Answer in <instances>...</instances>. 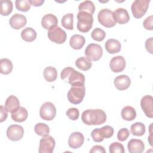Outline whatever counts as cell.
Returning a JSON list of instances; mask_svg holds the SVG:
<instances>
[{
	"label": "cell",
	"instance_id": "21",
	"mask_svg": "<svg viewBox=\"0 0 153 153\" xmlns=\"http://www.w3.org/2000/svg\"><path fill=\"white\" fill-rule=\"evenodd\" d=\"M106 50L110 54H115L120 52L121 48V43L115 39H109L105 42Z\"/></svg>",
	"mask_w": 153,
	"mask_h": 153
},
{
	"label": "cell",
	"instance_id": "3",
	"mask_svg": "<svg viewBox=\"0 0 153 153\" xmlns=\"http://www.w3.org/2000/svg\"><path fill=\"white\" fill-rule=\"evenodd\" d=\"M76 17L78 19L76 25L78 30L83 33L88 32L93 26V15L87 12L79 11Z\"/></svg>",
	"mask_w": 153,
	"mask_h": 153
},
{
	"label": "cell",
	"instance_id": "42",
	"mask_svg": "<svg viewBox=\"0 0 153 153\" xmlns=\"http://www.w3.org/2000/svg\"><path fill=\"white\" fill-rule=\"evenodd\" d=\"M8 111L2 105L0 106V122L2 123L6 120L8 116Z\"/></svg>",
	"mask_w": 153,
	"mask_h": 153
},
{
	"label": "cell",
	"instance_id": "15",
	"mask_svg": "<svg viewBox=\"0 0 153 153\" xmlns=\"http://www.w3.org/2000/svg\"><path fill=\"white\" fill-rule=\"evenodd\" d=\"M26 17L24 15L18 13L12 16L9 20L11 27L16 30L20 29L26 25Z\"/></svg>",
	"mask_w": 153,
	"mask_h": 153
},
{
	"label": "cell",
	"instance_id": "8",
	"mask_svg": "<svg viewBox=\"0 0 153 153\" xmlns=\"http://www.w3.org/2000/svg\"><path fill=\"white\" fill-rule=\"evenodd\" d=\"M48 37L50 41L58 44H63L66 39V33L58 26L48 30Z\"/></svg>",
	"mask_w": 153,
	"mask_h": 153
},
{
	"label": "cell",
	"instance_id": "24",
	"mask_svg": "<svg viewBox=\"0 0 153 153\" xmlns=\"http://www.w3.org/2000/svg\"><path fill=\"white\" fill-rule=\"evenodd\" d=\"M121 117L126 121H132L136 117V112L134 108L130 106H126L121 110Z\"/></svg>",
	"mask_w": 153,
	"mask_h": 153
},
{
	"label": "cell",
	"instance_id": "10",
	"mask_svg": "<svg viewBox=\"0 0 153 153\" xmlns=\"http://www.w3.org/2000/svg\"><path fill=\"white\" fill-rule=\"evenodd\" d=\"M55 144V140L52 136L48 134L42 136L39 140L38 152L39 153H52L54 151Z\"/></svg>",
	"mask_w": 153,
	"mask_h": 153
},
{
	"label": "cell",
	"instance_id": "25",
	"mask_svg": "<svg viewBox=\"0 0 153 153\" xmlns=\"http://www.w3.org/2000/svg\"><path fill=\"white\" fill-rule=\"evenodd\" d=\"M36 32L32 27H27L25 28L21 32V37L22 39L26 42H32L36 38Z\"/></svg>",
	"mask_w": 153,
	"mask_h": 153
},
{
	"label": "cell",
	"instance_id": "43",
	"mask_svg": "<svg viewBox=\"0 0 153 153\" xmlns=\"http://www.w3.org/2000/svg\"><path fill=\"white\" fill-rule=\"evenodd\" d=\"M90 153H106V150L105 148L100 145H95L92 147V148L90 150Z\"/></svg>",
	"mask_w": 153,
	"mask_h": 153
},
{
	"label": "cell",
	"instance_id": "4",
	"mask_svg": "<svg viewBox=\"0 0 153 153\" xmlns=\"http://www.w3.org/2000/svg\"><path fill=\"white\" fill-rule=\"evenodd\" d=\"M85 94V88L84 85L72 86L68 93L67 97L69 102L76 105L83 100Z\"/></svg>",
	"mask_w": 153,
	"mask_h": 153
},
{
	"label": "cell",
	"instance_id": "33",
	"mask_svg": "<svg viewBox=\"0 0 153 153\" xmlns=\"http://www.w3.org/2000/svg\"><path fill=\"white\" fill-rule=\"evenodd\" d=\"M34 131L36 134L41 136L48 135L50 133V128L45 123H37L34 127Z\"/></svg>",
	"mask_w": 153,
	"mask_h": 153
},
{
	"label": "cell",
	"instance_id": "19",
	"mask_svg": "<svg viewBox=\"0 0 153 153\" xmlns=\"http://www.w3.org/2000/svg\"><path fill=\"white\" fill-rule=\"evenodd\" d=\"M57 18L53 14H47L44 15L41 20L42 26L47 30H49L54 27L57 26Z\"/></svg>",
	"mask_w": 153,
	"mask_h": 153
},
{
	"label": "cell",
	"instance_id": "6",
	"mask_svg": "<svg viewBox=\"0 0 153 153\" xmlns=\"http://www.w3.org/2000/svg\"><path fill=\"white\" fill-rule=\"evenodd\" d=\"M97 19L99 22L106 27H112L116 25L113 17V11L108 9H102L98 13Z\"/></svg>",
	"mask_w": 153,
	"mask_h": 153
},
{
	"label": "cell",
	"instance_id": "30",
	"mask_svg": "<svg viewBox=\"0 0 153 153\" xmlns=\"http://www.w3.org/2000/svg\"><path fill=\"white\" fill-rule=\"evenodd\" d=\"M1 11L0 13L2 16H8L13 11V3L11 1L1 0L0 1Z\"/></svg>",
	"mask_w": 153,
	"mask_h": 153
},
{
	"label": "cell",
	"instance_id": "16",
	"mask_svg": "<svg viewBox=\"0 0 153 153\" xmlns=\"http://www.w3.org/2000/svg\"><path fill=\"white\" fill-rule=\"evenodd\" d=\"M113 17L116 23L123 25L127 23L130 20L128 11L123 8H118L113 12Z\"/></svg>",
	"mask_w": 153,
	"mask_h": 153
},
{
	"label": "cell",
	"instance_id": "34",
	"mask_svg": "<svg viewBox=\"0 0 153 153\" xmlns=\"http://www.w3.org/2000/svg\"><path fill=\"white\" fill-rule=\"evenodd\" d=\"M16 7L19 11L26 12L29 11L32 5L29 0H16L15 2Z\"/></svg>",
	"mask_w": 153,
	"mask_h": 153
},
{
	"label": "cell",
	"instance_id": "40",
	"mask_svg": "<svg viewBox=\"0 0 153 153\" xmlns=\"http://www.w3.org/2000/svg\"><path fill=\"white\" fill-rule=\"evenodd\" d=\"M91 137L94 142H100L103 140L104 138H103L100 133L99 128H97L94 129L91 133Z\"/></svg>",
	"mask_w": 153,
	"mask_h": 153
},
{
	"label": "cell",
	"instance_id": "26",
	"mask_svg": "<svg viewBox=\"0 0 153 153\" xmlns=\"http://www.w3.org/2000/svg\"><path fill=\"white\" fill-rule=\"evenodd\" d=\"M75 65L78 68L82 71H88L89 70L91 66V60L87 57H81L77 59L75 61Z\"/></svg>",
	"mask_w": 153,
	"mask_h": 153
},
{
	"label": "cell",
	"instance_id": "2",
	"mask_svg": "<svg viewBox=\"0 0 153 153\" xmlns=\"http://www.w3.org/2000/svg\"><path fill=\"white\" fill-rule=\"evenodd\" d=\"M61 79H68V82L71 86L84 85L85 76L81 72L75 71L73 68L66 67L64 68L60 74Z\"/></svg>",
	"mask_w": 153,
	"mask_h": 153
},
{
	"label": "cell",
	"instance_id": "31",
	"mask_svg": "<svg viewBox=\"0 0 153 153\" xmlns=\"http://www.w3.org/2000/svg\"><path fill=\"white\" fill-rule=\"evenodd\" d=\"M79 11H84L93 15L95 11V6L94 3L91 1H85L79 4Z\"/></svg>",
	"mask_w": 153,
	"mask_h": 153
},
{
	"label": "cell",
	"instance_id": "38",
	"mask_svg": "<svg viewBox=\"0 0 153 153\" xmlns=\"http://www.w3.org/2000/svg\"><path fill=\"white\" fill-rule=\"evenodd\" d=\"M66 114L70 120L75 121V120H78V118H79V112L77 108H71L68 109V110L66 111Z\"/></svg>",
	"mask_w": 153,
	"mask_h": 153
},
{
	"label": "cell",
	"instance_id": "9",
	"mask_svg": "<svg viewBox=\"0 0 153 153\" xmlns=\"http://www.w3.org/2000/svg\"><path fill=\"white\" fill-rule=\"evenodd\" d=\"M103 50L102 47L97 44L91 43L85 49V55L93 61L99 60L102 56Z\"/></svg>",
	"mask_w": 153,
	"mask_h": 153
},
{
	"label": "cell",
	"instance_id": "27",
	"mask_svg": "<svg viewBox=\"0 0 153 153\" xmlns=\"http://www.w3.org/2000/svg\"><path fill=\"white\" fill-rule=\"evenodd\" d=\"M13 65L12 62L6 58H2L0 60V72L2 74L7 75L12 72Z\"/></svg>",
	"mask_w": 153,
	"mask_h": 153
},
{
	"label": "cell",
	"instance_id": "11",
	"mask_svg": "<svg viewBox=\"0 0 153 153\" xmlns=\"http://www.w3.org/2000/svg\"><path fill=\"white\" fill-rule=\"evenodd\" d=\"M24 134V129L22 126L17 124L10 126L7 130V136L12 141L20 140Z\"/></svg>",
	"mask_w": 153,
	"mask_h": 153
},
{
	"label": "cell",
	"instance_id": "36",
	"mask_svg": "<svg viewBox=\"0 0 153 153\" xmlns=\"http://www.w3.org/2000/svg\"><path fill=\"white\" fill-rule=\"evenodd\" d=\"M110 153H124L125 152L123 145L118 142L112 143L109 146Z\"/></svg>",
	"mask_w": 153,
	"mask_h": 153
},
{
	"label": "cell",
	"instance_id": "32",
	"mask_svg": "<svg viewBox=\"0 0 153 153\" xmlns=\"http://www.w3.org/2000/svg\"><path fill=\"white\" fill-rule=\"evenodd\" d=\"M73 19L74 14L72 13H68L64 15L62 18V25L63 27L68 30H73Z\"/></svg>",
	"mask_w": 153,
	"mask_h": 153
},
{
	"label": "cell",
	"instance_id": "35",
	"mask_svg": "<svg viewBox=\"0 0 153 153\" xmlns=\"http://www.w3.org/2000/svg\"><path fill=\"white\" fill-rule=\"evenodd\" d=\"M91 38L96 41H103L106 36L105 32L99 27L95 28L91 33Z\"/></svg>",
	"mask_w": 153,
	"mask_h": 153
},
{
	"label": "cell",
	"instance_id": "44",
	"mask_svg": "<svg viewBox=\"0 0 153 153\" xmlns=\"http://www.w3.org/2000/svg\"><path fill=\"white\" fill-rule=\"evenodd\" d=\"M153 38L151 37L146 40L145 42V48L146 50L151 54H152V42H153Z\"/></svg>",
	"mask_w": 153,
	"mask_h": 153
},
{
	"label": "cell",
	"instance_id": "45",
	"mask_svg": "<svg viewBox=\"0 0 153 153\" xmlns=\"http://www.w3.org/2000/svg\"><path fill=\"white\" fill-rule=\"evenodd\" d=\"M30 1L31 4L35 7H39L44 2V0H31Z\"/></svg>",
	"mask_w": 153,
	"mask_h": 153
},
{
	"label": "cell",
	"instance_id": "18",
	"mask_svg": "<svg viewBox=\"0 0 153 153\" xmlns=\"http://www.w3.org/2000/svg\"><path fill=\"white\" fill-rule=\"evenodd\" d=\"M127 148L130 153H142L145 149V145L140 139H131L128 142Z\"/></svg>",
	"mask_w": 153,
	"mask_h": 153
},
{
	"label": "cell",
	"instance_id": "41",
	"mask_svg": "<svg viewBox=\"0 0 153 153\" xmlns=\"http://www.w3.org/2000/svg\"><path fill=\"white\" fill-rule=\"evenodd\" d=\"M152 20H153V16L152 15H151L150 16L146 17L145 20L143 22V27L147 29L152 30L153 29L152 27Z\"/></svg>",
	"mask_w": 153,
	"mask_h": 153
},
{
	"label": "cell",
	"instance_id": "28",
	"mask_svg": "<svg viewBox=\"0 0 153 153\" xmlns=\"http://www.w3.org/2000/svg\"><path fill=\"white\" fill-rule=\"evenodd\" d=\"M44 77L48 82L54 81L57 76V72L56 69L53 66H47L44 70Z\"/></svg>",
	"mask_w": 153,
	"mask_h": 153
},
{
	"label": "cell",
	"instance_id": "29",
	"mask_svg": "<svg viewBox=\"0 0 153 153\" xmlns=\"http://www.w3.org/2000/svg\"><path fill=\"white\" fill-rule=\"evenodd\" d=\"M130 131L133 136H142L145 133V126L140 122H136L130 127Z\"/></svg>",
	"mask_w": 153,
	"mask_h": 153
},
{
	"label": "cell",
	"instance_id": "7",
	"mask_svg": "<svg viewBox=\"0 0 153 153\" xmlns=\"http://www.w3.org/2000/svg\"><path fill=\"white\" fill-rule=\"evenodd\" d=\"M56 115V109L53 103L47 102L43 103L39 109L41 118L46 121H51L54 118Z\"/></svg>",
	"mask_w": 153,
	"mask_h": 153
},
{
	"label": "cell",
	"instance_id": "5",
	"mask_svg": "<svg viewBox=\"0 0 153 153\" xmlns=\"http://www.w3.org/2000/svg\"><path fill=\"white\" fill-rule=\"evenodd\" d=\"M149 0H135L133 2L131 10L134 17L140 19L143 17L149 7Z\"/></svg>",
	"mask_w": 153,
	"mask_h": 153
},
{
	"label": "cell",
	"instance_id": "12",
	"mask_svg": "<svg viewBox=\"0 0 153 153\" xmlns=\"http://www.w3.org/2000/svg\"><path fill=\"white\" fill-rule=\"evenodd\" d=\"M140 106L146 117H153V98L151 95H145L141 99Z\"/></svg>",
	"mask_w": 153,
	"mask_h": 153
},
{
	"label": "cell",
	"instance_id": "1",
	"mask_svg": "<svg viewBox=\"0 0 153 153\" xmlns=\"http://www.w3.org/2000/svg\"><path fill=\"white\" fill-rule=\"evenodd\" d=\"M81 120L84 124L88 126L100 125L106 121V115L100 109H87L82 113Z\"/></svg>",
	"mask_w": 153,
	"mask_h": 153
},
{
	"label": "cell",
	"instance_id": "17",
	"mask_svg": "<svg viewBox=\"0 0 153 153\" xmlns=\"http://www.w3.org/2000/svg\"><path fill=\"white\" fill-rule=\"evenodd\" d=\"M114 84L118 90L122 91L127 89L130 87L131 80L127 75H121L115 78Z\"/></svg>",
	"mask_w": 153,
	"mask_h": 153
},
{
	"label": "cell",
	"instance_id": "37",
	"mask_svg": "<svg viewBox=\"0 0 153 153\" xmlns=\"http://www.w3.org/2000/svg\"><path fill=\"white\" fill-rule=\"evenodd\" d=\"M100 133L103 138H110L113 136L114 128L110 126H105L99 128Z\"/></svg>",
	"mask_w": 153,
	"mask_h": 153
},
{
	"label": "cell",
	"instance_id": "39",
	"mask_svg": "<svg viewBox=\"0 0 153 153\" xmlns=\"http://www.w3.org/2000/svg\"><path fill=\"white\" fill-rule=\"evenodd\" d=\"M130 136V131L127 128L120 129L117 133V139L121 142L125 141Z\"/></svg>",
	"mask_w": 153,
	"mask_h": 153
},
{
	"label": "cell",
	"instance_id": "13",
	"mask_svg": "<svg viewBox=\"0 0 153 153\" xmlns=\"http://www.w3.org/2000/svg\"><path fill=\"white\" fill-rule=\"evenodd\" d=\"M126 65V60L122 56H117L112 57L109 63L111 71L116 73L122 72L125 69Z\"/></svg>",
	"mask_w": 153,
	"mask_h": 153
},
{
	"label": "cell",
	"instance_id": "20",
	"mask_svg": "<svg viewBox=\"0 0 153 153\" xmlns=\"http://www.w3.org/2000/svg\"><path fill=\"white\" fill-rule=\"evenodd\" d=\"M20 108V102L19 99L14 95L10 96L5 100V108L8 112L13 113Z\"/></svg>",
	"mask_w": 153,
	"mask_h": 153
},
{
	"label": "cell",
	"instance_id": "14",
	"mask_svg": "<svg viewBox=\"0 0 153 153\" xmlns=\"http://www.w3.org/2000/svg\"><path fill=\"white\" fill-rule=\"evenodd\" d=\"M84 137L81 132L75 131L71 134L68 139V145L72 149H78L84 143Z\"/></svg>",
	"mask_w": 153,
	"mask_h": 153
},
{
	"label": "cell",
	"instance_id": "23",
	"mask_svg": "<svg viewBox=\"0 0 153 153\" xmlns=\"http://www.w3.org/2000/svg\"><path fill=\"white\" fill-rule=\"evenodd\" d=\"M28 116V112L26 109L21 106L16 112L11 113V118L16 122L21 123L25 121Z\"/></svg>",
	"mask_w": 153,
	"mask_h": 153
},
{
	"label": "cell",
	"instance_id": "22",
	"mask_svg": "<svg viewBox=\"0 0 153 153\" xmlns=\"http://www.w3.org/2000/svg\"><path fill=\"white\" fill-rule=\"evenodd\" d=\"M85 38L79 34H75L71 36L69 41L70 46L74 50H80L84 45Z\"/></svg>",
	"mask_w": 153,
	"mask_h": 153
}]
</instances>
